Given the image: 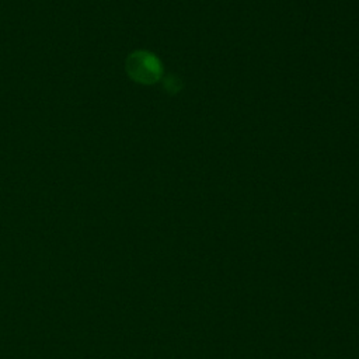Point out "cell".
Here are the masks:
<instances>
[{
  "label": "cell",
  "instance_id": "cell-1",
  "mask_svg": "<svg viewBox=\"0 0 359 359\" xmlns=\"http://www.w3.org/2000/svg\"><path fill=\"white\" fill-rule=\"evenodd\" d=\"M128 76L139 84H154L163 76V66L158 57L149 50H135L129 53L125 62Z\"/></svg>",
  "mask_w": 359,
  "mask_h": 359
},
{
  "label": "cell",
  "instance_id": "cell-2",
  "mask_svg": "<svg viewBox=\"0 0 359 359\" xmlns=\"http://www.w3.org/2000/svg\"><path fill=\"white\" fill-rule=\"evenodd\" d=\"M181 87H182V84H181V81H180L178 77H175V76H167V77L164 79V88H165L170 94L178 93V90H180Z\"/></svg>",
  "mask_w": 359,
  "mask_h": 359
}]
</instances>
